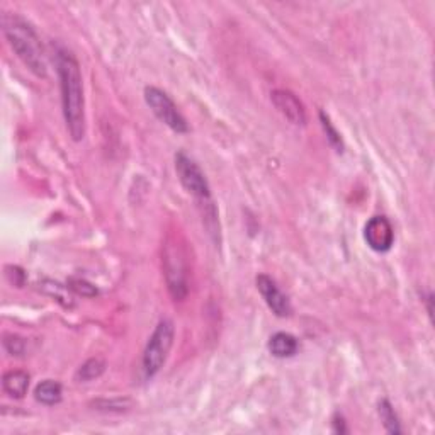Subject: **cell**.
<instances>
[{"instance_id": "d6986e66", "label": "cell", "mask_w": 435, "mask_h": 435, "mask_svg": "<svg viewBox=\"0 0 435 435\" xmlns=\"http://www.w3.org/2000/svg\"><path fill=\"white\" fill-rule=\"evenodd\" d=\"M6 277L9 279L11 284L23 287L24 281H26V274H24V270L18 267V265H7L6 267Z\"/></svg>"}, {"instance_id": "ffe728a7", "label": "cell", "mask_w": 435, "mask_h": 435, "mask_svg": "<svg viewBox=\"0 0 435 435\" xmlns=\"http://www.w3.org/2000/svg\"><path fill=\"white\" fill-rule=\"evenodd\" d=\"M97 407L99 410H116V412H121V410H126L129 407V400H103V401H97Z\"/></svg>"}, {"instance_id": "7c38bea8", "label": "cell", "mask_w": 435, "mask_h": 435, "mask_svg": "<svg viewBox=\"0 0 435 435\" xmlns=\"http://www.w3.org/2000/svg\"><path fill=\"white\" fill-rule=\"evenodd\" d=\"M62 395V384L53 381V379H46V381L40 383L35 390V398L41 405H46V407H53V405L60 403Z\"/></svg>"}, {"instance_id": "44dd1931", "label": "cell", "mask_w": 435, "mask_h": 435, "mask_svg": "<svg viewBox=\"0 0 435 435\" xmlns=\"http://www.w3.org/2000/svg\"><path fill=\"white\" fill-rule=\"evenodd\" d=\"M333 425H335V429H333V430H335V432L344 434L345 430H347V429H345V422H344V418L339 417V415H335V418H333Z\"/></svg>"}, {"instance_id": "8fae6325", "label": "cell", "mask_w": 435, "mask_h": 435, "mask_svg": "<svg viewBox=\"0 0 435 435\" xmlns=\"http://www.w3.org/2000/svg\"><path fill=\"white\" fill-rule=\"evenodd\" d=\"M2 388L11 398H24L29 388V374L24 371H9L4 374Z\"/></svg>"}, {"instance_id": "5bb4252c", "label": "cell", "mask_w": 435, "mask_h": 435, "mask_svg": "<svg viewBox=\"0 0 435 435\" xmlns=\"http://www.w3.org/2000/svg\"><path fill=\"white\" fill-rule=\"evenodd\" d=\"M41 289L45 291L46 294H50V296L57 299L58 303H62L65 308L74 306V299L70 296V287L69 286H62L60 282H53V281H45L43 286H41Z\"/></svg>"}, {"instance_id": "9a60e30c", "label": "cell", "mask_w": 435, "mask_h": 435, "mask_svg": "<svg viewBox=\"0 0 435 435\" xmlns=\"http://www.w3.org/2000/svg\"><path fill=\"white\" fill-rule=\"evenodd\" d=\"M379 417H381L383 425L386 427V430L390 434H400L401 432V427H400V420L398 417H396L395 408H393V405L388 400H383L381 403H379L378 407Z\"/></svg>"}, {"instance_id": "4fadbf2b", "label": "cell", "mask_w": 435, "mask_h": 435, "mask_svg": "<svg viewBox=\"0 0 435 435\" xmlns=\"http://www.w3.org/2000/svg\"><path fill=\"white\" fill-rule=\"evenodd\" d=\"M104 371H105V362L103 361V359H99V357L88 359L87 362H83V364L79 367L77 374H75V379H77L79 383L92 381V379L99 378Z\"/></svg>"}, {"instance_id": "ac0fdd59", "label": "cell", "mask_w": 435, "mask_h": 435, "mask_svg": "<svg viewBox=\"0 0 435 435\" xmlns=\"http://www.w3.org/2000/svg\"><path fill=\"white\" fill-rule=\"evenodd\" d=\"M69 287L74 293L80 294V296H86V298H92L95 296L99 291H97L95 286H92L91 282H87L86 279H70L69 281Z\"/></svg>"}, {"instance_id": "3957f363", "label": "cell", "mask_w": 435, "mask_h": 435, "mask_svg": "<svg viewBox=\"0 0 435 435\" xmlns=\"http://www.w3.org/2000/svg\"><path fill=\"white\" fill-rule=\"evenodd\" d=\"M174 323L167 318L158 322L157 328L151 333L145 352H143V371L146 378H153L166 364L168 352L174 344Z\"/></svg>"}, {"instance_id": "6da1fadb", "label": "cell", "mask_w": 435, "mask_h": 435, "mask_svg": "<svg viewBox=\"0 0 435 435\" xmlns=\"http://www.w3.org/2000/svg\"><path fill=\"white\" fill-rule=\"evenodd\" d=\"M57 70L60 77L62 105L66 129L75 141H80L86 134V100H83L80 65L70 52L58 50Z\"/></svg>"}, {"instance_id": "277c9868", "label": "cell", "mask_w": 435, "mask_h": 435, "mask_svg": "<svg viewBox=\"0 0 435 435\" xmlns=\"http://www.w3.org/2000/svg\"><path fill=\"white\" fill-rule=\"evenodd\" d=\"M163 270H166V279L168 286V293L175 301H182L187 296V269H185L184 253L179 245L168 243L163 252Z\"/></svg>"}, {"instance_id": "8992f818", "label": "cell", "mask_w": 435, "mask_h": 435, "mask_svg": "<svg viewBox=\"0 0 435 435\" xmlns=\"http://www.w3.org/2000/svg\"><path fill=\"white\" fill-rule=\"evenodd\" d=\"M175 170L185 191L196 197L197 201L209 202L211 192L208 180H206L199 166H197L191 157H187L182 151H179V153L175 155Z\"/></svg>"}, {"instance_id": "52a82bcc", "label": "cell", "mask_w": 435, "mask_h": 435, "mask_svg": "<svg viewBox=\"0 0 435 435\" xmlns=\"http://www.w3.org/2000/svg\"><path fill=\"white\" fill-rule=\"evenodd\" d=\"M364 238L374 252H388L395 242V231L390 219L384 216H374L367 221L364 228Z\"/></svg>"}, {"instance_id": "30bf717a", "label": "cell", "mask_w": 435, "mask_h": 435, "mask_svg": "<svg viewBox=\"0 0 435 435\" xmlns=\"http://www.w3.org/2000/svg\"><path fill=\"white\" fill-rule=\"evenodd\" d=\"M269 350L274 357L286 359L293 357L298 352V340L291 333L277 332L270 337L269 340Z\"/></svg>"}, {"instance_id": "ba28073f", "label": "cell", "mask_w": 435, "mask_h": 435, "mask_svg": "<svg viewBox=\"0 0 435 435\" xmlns=\"http://www.w3.org/2000/svg\"><path fill=\"white\" fill-rule=\"evenodd\" d=\"M272 104L276 105V109L287 121L293 122L296 126H305L306 124V109L303 105L301 100L291 91H284V88H277L270 94Z\"/></svg>"}, {"instance_id": "5b68a950", "label": "cell", "mask_w": 435, "mask_h": 435, "mask_svg": "<svg viewBox=\"0 0 435 435\" xmlns=\"http://www.w3.org/2000/svg\"><path fill=\"white\" fill-rule=\"evenodd\" d=\"M145 100L155 116H157L163 124H167L168 128L174 129L175 133H187V121L184 120V116L180 114L179 109H177L174 100H172L166 92L160 91L157 87H146Z\"/></svg>"}, {"instance_id": "9c48e42d", "label": "cell", "mask_w": 435, "mask_h": 435, "mask_svg": "<svg viewBox=\"0 0 435 435\" xmlns=\"http://www.w3.org/2000/svg\"><path fill=\"white\" fill-rule=\"evenodd\" d=\"M257 289H259L262 298L265 299L267 306L277 316H282V318H284V316H289L293 313V306H291L289 299H287L286 294L279 289L276 282H274L269 276L260 274V276L257 277Z\"/></svg>"}, {"instance_id": "7a4b0ae2", "label": "cell", "mask_w": 435, "mask_h": 435, "mask_svg": "<svg viewBox=\"0 0 435 435\" xmlns=\"http://www.w3.org/2000/svg\"><path fill=\"white\" fill-rule=\"evenodd\" d=\"M2 31L6 40L9 41L11 48L21 58V62L36 77L45 79L48 75V65H46L43 45H41V40L36 35L35 28L21 16L6 12L2 16Z\"/></svg>"}, {"instance_id": "2e32d148", "label": "cell", "mask_w": 435, "mask_h": 435, "mask_svg": "<svg viewBox=\"0 0 435 435\" xmlns=\"http://www.w3.org/2000/svg\"><path fill=\"white\" fill-rule=\"evenodd\" d=\"M320 121H322V126L325 129V133H327V138H328V143L335 149L337 151H342V149H344V143H342V138H340V133L335 129V126L332 124L330 117L327 116L323 111L320 112Z\"/></svg>"}, {"instance_id": "e0dca14e", "label": "cell", "mask_w": 435, "mask_h": 435, "mask_svg": "<svg viewBox=\"0 0 435 435\" xmlns=\"http://www.w3.org/2000/svg\"><path fill=\"white\" fill-rule=\"evenodd\" d=\"M4 349H6L11 356L21 357L26 354V340L21 339L18 335H6V339H4Z\"/></svg>"}]
</instances>
